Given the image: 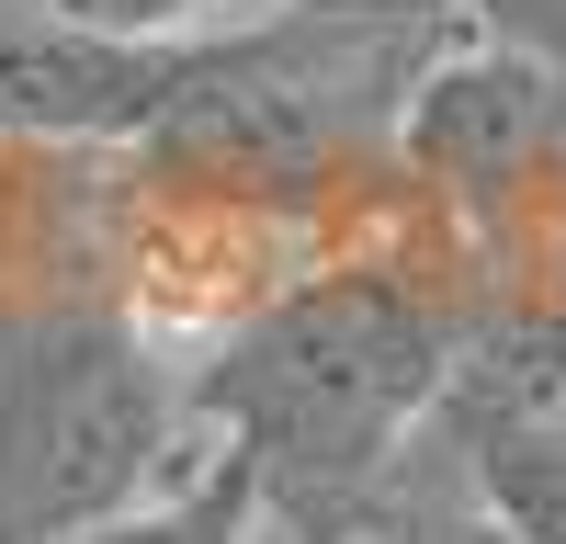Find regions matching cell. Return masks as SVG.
<instances>
[{"mask_svg": "<svg viewBox=\"0 0 566 544\" xmlns=\"http://www.w3.org/2000/svg\"><path fill=\"white\" fill-rule=\"evenodd\" d=\"M476 306H488V261L442 216H408L386 239L306 261L283 295H261L205 341L193 397L216 453L261 499V533H306L352 511L442 431Z\"/></svg>", "mask_w": 566, "mask_h": 544, "instance_id": "1", "label": "cell"}, {"mask_svg": "<svg viewBox=\"0 0 566 544\" xmlns=\"http://www.w3.org/2000/svg\"><path fill=\"white\" fill-rule=\"evenodd\" d=\"M216 465L193 363L125 295L0 317V544H91Z\"/></svg>", "mask_w": 566, "mask_h": 544, "instance_id": "2", "label": "cell"}, {"mask_svg": "<svg viewBox=\"0 0 566 544\" xmlns=\"http://www.w3.org/2000/svg\"><path fill=\"white\" fill-rule=\"evenodd\" d=\"M227 34H239V23H227ZM227 34H91V23L0 12V136L136 159L216 80Z\"/></svg>", "mask_w": 566, "mask_h": 544, "instance_id": "3", "label": "cell"}, {"mask_svg": "<svg viewBox=\"0 0 566 544\" xmlns=\"http://www.w3.org/2000/svg\"><path fill=\"white\" fill-rule=\"evenodd\" d=\"M91 544H261V499H250V477L216 453L181 499H159V511H136V522L91 533Z\"/></svg>", "mask_w": 566, "mask_h": 544, "instance_id": "4", "label": "cell"}, {"mask_svg": "<svg viewBox=\"0 0 566 544\" xmlns=\"http://www.w3.org/2000/svg\"><path fill=\"white\" fill-rule=\"evenodd\" d=\"M442 12L464 34H499V45H522V57H555L566 69V0H442Z\"/></svg>", "mask_w": 566, "mask_h": 544, "instance_id": "5", "label": "cell"}, {"mask_svg": "<svg viewBox=\"0 0 566 544\" xmlns=\"http://www.w3.org/2000/svg\"><path fill=\"white\" fill-rule=\"evenodd\" d=\"M261 544H272V533H261Z\"/></svg>", "mask_w": 566, "mask_h": 544, "instance_id": "6", "label": "cell"}]
</instances>
